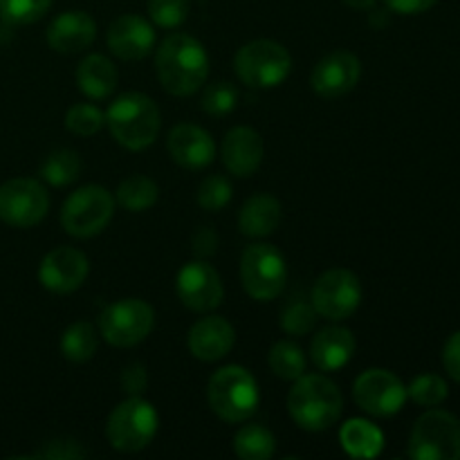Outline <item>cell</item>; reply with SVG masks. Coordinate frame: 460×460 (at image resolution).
I'll use <instances>...</instances> for the list:
<instances>
[{
  "label": "cell",
  "instance_id": "28",
  "mask_svg": "<svg viewBox=\"0 0 460 460\" xmlns=\"http://www.w3.org/2000/svg\"><path fill=\"white\" fill-rule=\"evenodd\" d=\"M236 456L243 460H270L277 452V438L263 425H245L234 438Z\"/></svg>",
  "mask_w": 460,
  "mask_h": 460
},
{
  "label": "cell",
  "instance_id": "35",
  "mask_svg": "<svg viewBox=\"0 0 460 460\" xmlns=\"http://www.w3.org/2000/svg\"><path fill=\"white\" fill-rule=\"evenodd\" d=\"M238 106V90L234 88L227 81H214V84L207 85L205 94H202V111L207 115L214 117H225L229 112H234V108Z\"/></svg>",
  "mask_w": 460,
  "mask_h": 460
},
{
  "label": "cell",
  "instance_id": "21",
  "mask_svg": "<svg viewBox=\"0 0 460 460\" xmlns=\"http://www.w3.org/2000/svg\"><path fill=\"white\" fill-rule=\"evenodd\" d=\"M94 39H97V22L90 13L79 9L57 16L48 30V45L58 54L84 52L94 43Z\"/></svg>",
  "mask_w": 460,
  "mask_h": 460
},
{
  "label": "cell",
  "instance_id": "4",
  "mask_svg": "<svg viewBox=\"0 0 460 460\" xmlns=\"http://www.w3.org/2000/svg\"><path fill=\"white\" fill-rule=\"evenodd\" d=\"M207 400H209L211 411L220 420L236 425L256 413V407L261 402L259 385L247 368L229 364L211 376L209 386H207Z\"/></svg>",
  "mask_w": 460,
  "mask_h": 460
},
{
  "label": "cell",
  "instance_id": "33",
  "mask_svg": "<svg viewBox=\"0 0 460 460\" xmlns=\"http://www.w3.org/2000/svg\"><path fill=\"white\" fill-rule=\"evenodd\" d=\"M317 323V310H314L313 301L295 299L281 310V328L292 337H304Z\"/></svg>",
  "mask_w": 460,
  "mask_h": 460
},
{
  "label": "cell",
  "instance_id": "11",
  "mask_svg": "<svg viewBox=\"0 0 460 460\" xmlns=\"http://www.w3.org/2000/svg\"><path fill=\"white\" fill-rule=\"evenodd\" d=\"M314 310L328 322H344L353 317L362 304V286L358 274L344 268H332L314 281L310 292Z\"/></svg>",
  "mask_w": 460,
  "mask_h": 460
},
{
  "label": "cell",
  "instance_id": "37",
  "mask_svg": "<svg viewBox=\"0 0 460 460\" xmlns=\"http://www.w3.org/2000/svg\"><path fill=\"white\" fill-rule=\"evenodd\" d=\"M148 16L162 30H175L189 18V0H148Z\"/></svg>",
  "mask_w": 460,
  "mask_h": 460
},
{
  "label": "cell",
  "instance_id": "5",
  "mask_svg": "<svg viewBox=\"0 0 460 460\" xmlns=\"http://www.w3.org/2000/svg\"><path fill=\"white\" fill-rule=\"evenodd\" d=\"M155 407L139 395H130L121 404L112 409L106 425V438L112 449L121 454H135L146 449L157 434Z\"/></svg>",
  "mask_w": 460,
  "mask_h": 460
},
{
  "label": "cell",
  "instance_id": "13",
  "mask_svg": "<svg viewBox=\"0 0 460 460\" xmlns=\"http://www.w3.org/2000/svg\"><path fill=\"white\" fill-rule=\"evenodd\" d=\"M353 398L362 411L376 418H389L402 411L409 394L395 373L386 368H368L355 380Z\"/></svg>",
  "mask_w": 460,
  "mask_h": 460
},
{
  "label": "cell",
  "instance_id": "1",
  "mask_svg": "<svg viewBox=\"0 0 460 460\" xmlns=\"http://www.w3.org/2000/svg\"><path fill=\"white\" fill-rule=\"evenodd\" d=\"M155 72L166 93L173 97H191L209 76V57L193 36L171 34L157 48Z\"/></svg>",
  "mask_w": 460,
  "mask_h": 460
},
{
  "label": "cell",
  "instance_id": "3",
  "mask_svg": "<svg viewBox=\"0 0 460 460\" xmlns=\"http://www.w3.org/2000/svg\"><path fill=\"white\" fill-rule=\"evenodd\" d=\"M106 124L117 144L128 151H144L157 139L162 115L148 94L126 93L111 103Z\"/></svg>",
  "mask_w": 460,
  "mask_h": 460
},
{
  "label": "cell",
  "instance_id": "7",
  "mask_svg": "<svg viewBox=\"0 0 460 460\" xmlns=\"http://www.w3.org/2000/svg\"><path fill=\"white\" fill-rule=\"evenodd\" d=\"M115 214V198L106 187L85 184L70 193L61 209V225L70 236L93 238L108 227Z\"/></svg>",
  "mask_w": 460,
  "mask_h": 460
},
{
  "label": "cell",
  "instance_id": "30",
  "mask_svg": "<svg viewBox=\"0 0 460 460\" xmlns=\"http://www.w3.org/2000/svg\"><path fill=\"white\" fill-rule=\"evenodd\" d=\"M268 364L279 380L295 382L305 373V355L292 341H277L268 355Z\"/></svg>",
  "mask_w": 460,
  "mask_h": 460
},
{
  "label": "cell",
  "instance_id": "19",
  "mask_svg": "<svg viewBox=\"0 0 460 460\" xmlns=\"http://www.w3.org/2000/svg\"><path fill=\"white\" fill-rule=\"evenodd\" d=\"M166 148H169L171 160L189 171L205 169L216 157L214 139L205 128L196 124L175 126L166 139Z\"/></svg>",
  "mask_w": 460,
  "mask_h": 460
},
{
  "label": "cell",
  "instance_id": "41",
  "mask_svg": "<svg viewBox=\"0 0 460 460\" xmlns=\"http://www.w3.org/2000/svg\"><path fill=\"white\" fill-rule=\"evenodd\" d=\"M443 364L447 376L452 377V380L460 382V331L454 332L447 340V344H445Z\"/></svg>",
  "mask_w": 460,
  "mask_h": 460
},
{
  "label": "cell",
  "instance_id": "42",
  "mask_svg": "<svg viewBox=\"0 0 460 460\" xmlns=\"http://www.w3.org/2000/svg\"><path fill=\"white\" fill-rule=\"evenodd\" d=\"M385 3L391 12L400 16H416V13L429 12L438 0H385Z\"/></svg>",
  "mask_w": 460,
  "mask_h": 460
},
{
  "label": "cell",
  "instance_id": "25",
  "mask_svg": "<svg viewBox=\"0 0 460 460\" xmlns=\"http://www.w3.org/2000/svg\"><path fill=\"white\" fill-rule=\"evenodd\" d=\"M341 447L353 458H377L385 449V434L364 418L349 420L340 431Z\"/></svg>",
  "mask_w": 460,
  "mask_h": 460
},
{
  "label": "cell",
  "instance_id": "39",
  "mask_svg": "<svg viewBox=\"0 0 460 460\" xmlns=\"http://www.w3.org/2000/svg\"><path fill=\"white\" fill-rule=\"evenodd\" d=\"M84 456V449L79 447L75 438H57L52 443L45 445L43 452L39 454V458H57V460H66V458H81Z\"/></svg>",
  "mask_w": 460,
  "mask_h": 460
},
{
  "label": "cell",
  "instance_id": "17",
  "mask_svg": "<svg viewBox=\"0 0 460 460\" xmlns=\"http://www.w3.org/2000/svg\"><path fill=\"white\" fill-rule=\"evenodd\" d=\"M108 48L121 61L146 58L155 48L153 22L137 13H124V16L115 18L108 27Z\"/></svg>",
  "mask_w": 460,
  "mask_h": 460
},
{
  "label": "cell",
  "instance_id": "12",
  "mask_svg": "<svg viewBox=\"0 0 460 460\" xmlns=\"http://www.w3.org/2000/svg\"><path fill=\"white\" fill-rule=\"evenodd\" d=\"M49 196L39 180L13 178L0 184V220L9 227L27 229L48 216Z\"/></svg>",
  "mask_w": 460,
  "mask_h": 460
},
{
  "label": "cell",
  "instance_id": "22",
  "mask_svg": "<svg viewBox=\"0 0 460 460\" xmlns=\"http://www.w3.org/2000/svg\"><path fill=\"white\" fill-rule=\"evenodd\" d=\"M355 353V337L349 328L328 326L314 335L310 359L319 371L335 373L350 362Z\"/></svg>",
  "mask_w": 460,
  "mask_h": 460
},
{
  "label": "cell",
  "instance_id": "34",
  "mask_svg": "<svg viewBox=\"0 0 460 460\" xmlns=\"http://www.w3.org/2000/svg\"><path fill=\"white\" fill-rule=\"evenodd\" d=\"M409 398L413 400L420 407H438L447 400V382L440 376H434V373H425V376H418L416 380L411 382V386L407 389Z\"/></svg>",
  "mask_w": 460,
  "mask_h": 460
},
{
  "label": "cell",
  "instance_id": "20",
  "mask_svg": "<svg viewBox=\"0 0 460 460\" xmlns=\"http://www.w3.org/2000/svg\"><path fill=\"white\" fill-rule=\"evenodd\" d=\"M234 341H236L234 326L227 319L216 317V314L202 317L200 322L193 323L187 337L189 350L200 362H218V359H223L234 349Z\"/></svg>",
  "mask_w": 460,
  "mask_h": 460
},
{
  "label": "cell",
  "instance_id": "8",
  "mask_svg": "<svg viewBox=\"0 0 460 460\" xmlns=\"http://www.w3.org/2000/svg\"><path fill=\"white\" fill-rule=\"evenodd\" d=\"M409 456L413 460H458L460 420L456 416L431 407L411 429Z\"/></svg>",
  "mask_w": 460,
  "mask_h": 460
},
{
  "label": "cell",
  "instance_id": "43",
  "mask_svg": "<svg viewBox=\"0 0 460 460\" xmlns=\"http://www.w3.org/2000/svg\"><path fill=\"white\" fill-rule=\"evenodd\" d=\"M341 3L349 4L350 9H362V12H367V9L376 7L377 0H341Z\"/></svg>",
  "mask_w": 460,
  "mask_h": 460
},
{
  "label": "cell",
  "instance_id": "14",
  "mask_svg": "<svg viewBox=\"0 0 460 460\" xmlns=\"http://www.w3.org/2000/svg\"><path fill=\"white\" fill-rule=\"evenodd\" d=\"M178 296L193 313H211L225 299L223 279L211 263L205 259H196L184 265L178 272Z\"/></svg>",
  "mask_w": 460,
  "mask_h": 460
},
{
  "label": "cell",
  "instance_id": "29",
  "mask_svg": "<svg viewBox=\"0 0 460 460\" xmlns=\"http://www.w3.org/2000/svg\"><path fill=\"white\" fill-rule=\"evenodd\" d=\"M81 160L72 148H58L49 153L40 164V178L52 187H67L79 178Z\"/></svg>",
  "mask_w": 460,
  "mask_h": 460
},
{
  "label": "cell",
  "instance_id": "10",
  "mask_svg": "<svg viewBox=\"0 0 460 460\" xmlns=\"http://www.w3.org/2000/svg\"><path fill=\"white\" fill-rule=\"evenodd\" d=\"M155 326V313L151 304L142 299H121L111 304L99 317V332L117 349L137 346L151 335Z\"/></svg>",
  "mask_w": 460,
  "mask_h": 460
},
{
  "label": "cell",
  "instance_id": "27",
  "mask_svg": "<svg viewBox=\"0 0 460 460\" xmlns=\"http://www.w3.org/2000/svg\"><path fill=\"white\" fill-rule=\"evenodd\" d=\"M99 349V332L94 331L93 323L76 322L66 328L61 337V353L63 358L75 364H84L94 358Z\"/></svg>",
  "mask_w": 460,
  "mask_h": 460
},
{
  "label": "cell",
  "instance_id": "32",
  "mask_svg": "<svg viewBox=\"0 0 460 460\" xmlns=\"http://www.w3.org/2000/svg\"><path fill=\"white\" fill-rule=\"evenodd\" d=\"M106 124V112L99 111L93 103H76L66 112V128L79 137L97 135Z\"/></svg>",
  "mask_w": 460,
  "mask_h": 460
},
{
  "label": "cell",
  "instance_id": "16",
  "mask_svg": "<svg viewBox=\"0 0 460 460\" xmlns=\"http://www.w3.org/2000/svg\"><path fill=\"white\" fill-rule=\"evenodd\" d=\"M362 76V63L353 52L337 49L314 66L310 85L323 99H340L349 94Z\"/></svg>",
  "mask_w": 460,
  "mask_h": 460
},
{
  "label": "cell",
  "instance_id": "40",
  "mask_svg": "<svg viewBox=\"0 0 460 460\" xmlns=\"http://www.w3.org/2000/svg\"><path fill=\"white\" fill-rule=\"evenodd\" d=\"M218 234H216L214 229L202 227L193 234L191 247L193 252H196L198 259H209V256H214L216 252H218Z\"/></svg>",
  "mask_w": 460,
  "mask_h": 460
},
{
  "label": "cell",
  "instance_id": "18",
  "mask_svg": "<svg viewBox=\"0 0 460 460\" xmlns=\"http://www.w3.org/2000/svg\"><path fill=\"white\" fill-rule=\"evenodd\" d=\"M220 155H223V164L227 166L229 173L236 178H250L263 164V137L250 126H236L225 135Z\"/></svg>",
  "mask_w": 460,
  "mask_h": 460
},
{
  "label": "cell",
  "instance_id": "24",
  "mask_svg": "<svg viewBox=\"0 0 460 460\" xmlns=\"http://www.w3.org/2000/svg\"><path fill=\"white\" fill-rule=\"evenodd\" d=\"M76 85L90 99H108L117 88V67L103 54H90L76 67Z\"/></svg>",
  "mask_w": 460,
  "mask_h": 460
},
{
  "label": "cell",
  "instance_id": "6",
  "mask_svg": "<svg viewBox=\"0 0 460 460\" xmlns=\"http://www.w3.org/2000/svg\"><path fill=\"white\" fill-rule=\"evenodd\" d=\"M234 70L247 88H277L292 70L290 52L281 43L270 39H256L243 45L234 58Z\"/></svg>",
  "mask_w": 460,
  "mask_h": 460
},
{
  "label": "cell",
  "instance_id": "26",
  "mask_svg": "<svg viewBox=\"0 0 460 460\" xmlns=\"http://www.w3.org/2000/svg\"><path fill=\"white\" fill-rule=\"evenodd\" d=\"M157 198H160V187L151 178L137 173L121 180L119 187H117L115 202H119L130 214H139V211L151 209Z\"/></svg>",
  "mask_w": 460,
  "mask_h": 460
},
{
  "label": "cell",
  "instance_id": "15",
  "mask_svg": "<svg viewBox=\"0 0 460 460\" xmlns=\"http://www.w3.org/2000/svg\"><path fill=\"white\" fill-rule=\"evenodd\" d=\"M88 272L90 263L84 252L75 250V247H57L40 261L39 281L45 290L54 292V295H67L84 286Z\"/></svg>",
  "mask_w": 460,
  "mask_h": 460
},
{
  "label": "cell",
  "instance_id": "23",
  "mask_svg": "<svg viewBox=\"0 0 460 460\" xmlns=\"http://www.w3.org/2000/svg\"><path fill=\"white\" fill-rule=\"evenodd\" d=\"M283 220V207L270 193H256L243 205L238 214V229L243 236L265 238L279 229Z\"/></svg>",
  "mask_w": 460,
  "mask_h": 460
},
{
  "label": "cell",
  "instance_id": "31",
  "mask_svg": "<svg viewBox=\"0 0 460 460\" xmlns=\"http://www.w3.org/2000/svg\"><path fill=\"white\" fill-rule=\"evenodd\" d=\"M52 7V0H0V18L9 27L31 25Z\"/></svg>",
  "mask_w": 460,
  "mask_h": 460
},
{
  "label": "cell",
  "instance_id": "38",
  "mask_svg": "<svg viewBox=\"0 0 460 460\" xmlns=\"http://www.w3.org/2000/svg\"><path fill=\"white\" fill-rule=\"evenodd\" d=\"M119 385H121V389H124L128 395H142L144 391H146V386H148L146 367H144V364H139V362L128 364V367L121 371Z\"/></svg>",
  "mask_w": 460,
  "mask_h": 460
},
{
  "label": "cell",
  "instance_id": "2",
  "mask_svg": "<svg viewBox=\"0 0 460 460\" xmlns=\"http://www.w3.org/2000/svg\"><path fill=\"white\" fill-rule=\"evenodd\" d=\"M344 409L341 391L331 377L310 373L295 380L288 394V411L292 420L305 431H326L337 425Z\"/></svg>",
  "mask_w": 460,
  "mask_h": 460
},
{
  "label": "cell",
  "instance_id": "9",
  "mask_svg": "<svg viewBox=\"0 0 460 460\" xmlns=\"http://www.w3.org/2000/svg\"><path fill=\"white\" fill-rule=\"evenodd\" d=\"M241 281L254 301L277 299L288 281L286 259L274 245L254 243L241 256Z\"/></svg>",
  "mask_w": 460,
  "mask_h": 460
},
{
  "label": "cell",
  "instance_id": "36",
  "mask_svg": "<svg viewBox=\"0 0 460 460\" xmlns=\"http://www.w3.org/2000/svg\"><path fill=\"white\" fill-rule=\"evenodd\" d=\"M234 189L225 175H207L198 187V205L205 211H220L232 200Z\"/></svg>",
  "mask_w": 460,
  "mask_h": 460
}]
</instances>
